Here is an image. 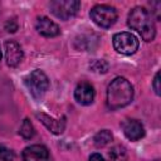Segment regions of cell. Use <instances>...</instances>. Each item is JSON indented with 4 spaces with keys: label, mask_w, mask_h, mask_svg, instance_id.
Segmentation results:
<instances>
[{
    "label": "cell",
    "mask_w": 161,
    "mask_h": 161,
    "mask_svg": "<svg viewBox=\"0 0 161 161\" xmlns=\"http://www.w3.org/2000/svg\"><path fill=\"white\" fill-rule=\"evenodd\" d=\"M19 133L25 138V140H29L34 135H35V130H34V126L33 123L29 121V118H25L20 126V130H19Z\"/></svg>",
    "instance_id": "15"
},
{
    "label": "cell",
    "mask_w": 161,
    "mask_h": 161,
    "mask_svg": "<svg viewBox=\"0 0 161 161\" xmlns=\"http://www.w3.org/2000/svg\"><path fill=\"white\" fill-rule=\"evenodd\" d=\"M152 88H153L155 93L157 96H160V73L158 72L155 74V78H153V82H152Z\"/></svg>",
    "instance_id": "19"
},
{
    "label": "cell",
    "mask_w": 161,
    "mask_h": 161,
    "mask_svg": "<svg viewBox=\"0 0 161 161\" xmlns=\"http://www.w3.org/2000/svg\"><path fill=\"white\" fill-rule=\"evenodd\" d=\"M89 68L93 70V72H97V73H106L109 68L108 63L103 59H96L94 62H92L89 64Z\"/></svg>",
    "instance_id": "16"
},
{
    "label": "cell",
    "mask_w": 161,
    "mask_h": 161,
    "mask_svg": "<svg viewBox=\"0 0 161 161\" xmlns=\"http://www.w3.org/2000/svg\"><path fill=\"white\" fill-rule=\"evenodd\" d=\"M133 99V87L123 78H114L107 88V106L111 109H119L130 104Z\"/></svg>",
    "instance_id": "1"
},
{
    "label": "cell",
    "mask_w": 161,
    "mask_h": 161,
    "mask_svg": "<svg viewBox=\"0 0 161 161\" xmlns=\"http://www.w3.org/2000/svg\"><path fill=\"white\" fill-rule=\"evenodd\" d=\"M125 136L131 141H138L145 136V128L142 123L137 119H127L122 125Z\"/></svg>",
    "instance_id": "12"
},
{
    "label": "cell",
    "mask_w": 161,
    "mask_h": 161,
    "mask_svg": "<svg viewBox=\"0 0 161 161\" xmlns=\"http://www.w3.org/2000/svg\"><path fill=\"white\" fill-rule=\"evenodd\" d=\"M35 117L54 135H60L64 132L65 128V117L63 116L60 119H54L53 117L43 113V112H38L35 113Z\"/></svg>",
    "instance_id": "10"
},
{
    "label": "cell",
    "mask_w": 161,
    "mask_h": 161,
    "mask_svg": "<svg viewBox=\"0 0 161 161\" xmlns=\"http://www.w3.org/2000/svg\"><path fill=\"white\" fill-rule=\"evenodd\" d=\"M23 49L16 42L8 40L5 43V59L9 67H16L23 60Z\"/></svg>",
    "instance_id": "9"
},
{
    "label": "cell",
    "mask_w": 161,
    "mask_h": 161,
    "mask_svg": "<svg viewBox=\"0 0 161 161\" xmlns=\"http://www.w3.org/2000/svg\"><path fill=\"white\" fill-rule=\"evenodd\" d=\"M23 161H48L49 152L43 145H31L24 148Z\"/></svg>",
    "instance_id": "11"
},
{
    "label": "cell",
    "mask_w": 161,
    "mask_h": 161,
    "mask_svg": "<svg viewBox=\"0 0 161 161\" xmlns=\"http://www.w3.org/2000/svg\"><path fill=\"white\" fill-rule=\"evenodd\" d=\"M5 29H6L9 33H14V31H16V29H18V23H16L14 19H9V20L6 21V24H5Z\"/></svg>",
    "instance_id": "18"
},
{
    "label": "cell",
    "mask_w": 161,
    "mask_h": 161,
    "mask_svg": "<svg viewBox=\"0 0 161 161\" xmlns=\"http://www.w3.org/2000/svg\"><path fill=\"white\" fill-rule=\"evenodd\" d=\"M108 158H109V161H127L128 160L127 150L119 145L113 146L108 152Z\"/></svg>",
    "instance_id": "13"
},
{
    "label": "cell",
    "mask_w": 161,
    "mask_h": 161,
    "mask_svg": "<svg viewBox=\"0 0 161 161\" xmlns=\"http://www.w3.org/2000/svg\"><path fill=\"white\" fill-rule=\"evenodd\" d=\"M89 16L101 28H111L117 20V11L109 5H96L91 9Z\"/></svg>",
    "instance_id": "4"
},
{
    "label": "cell",
    "mask_w": 161,
    "mask_h": 161,
    "mask_svg": "<svg viewBox=\"0 0 161 161\" xmlns=\"http://www.w3.org/2000/svg\"><path fill=\"white\" fill-rule=\"evenodd\" d=\"M89 161H104V158L99 153H93V155H91Z\"/></svg>",
    "instance_id": "20"
},
{
    "label": "cell",
    "mask_w": 161,
    "mask_h": 161,
    "mask_svg": "<svg viewBox=\"0 0 161 161\" xmlns=\"http://www.w3.org/2000/svg\"><path fill=\"white\" fill-rule=\"evenodd\" d=\"M113 48L125 55H131L135 54L138 49V39L128 31H122V33H116L112 38Z\"/></svg>",
    "instance_id": "5"
},
{
    "label": "cell",
    "mask_w": 161,
    "mask_h": 161,
    "mask_svg": "<svg viewBox=\"0 0 161 161\" xmlns=\"http://www.w3.org/2000/svg\"><path fill=\"white\" fill-rule=\"evenodd\" d=\"M155 161H158V160H155Z\"/></svg>",
    "instance_id": "22"
},
{
    "label": "cell",
    "mask_w": 161,
    "mask_h": 161,
    "mask_svg": "<svg viewBox=\"0 0 161 161\" xmlns=\"http://www.w3.org/2000/svg\"><path fill=\"white\" fill-rule=\"evenodd\" d=\"M94 88L91 83L88 82H80L77 84L75 89H74V98L78 103L83 104V106H88L93 102L94 99Z\"/></svg>",
    "instance_id": "7"
},
{
    "label": "cell",
    "mask_w": 161,
    "mask_h": 161,
    "mask_svg": "<svg viewBox=\"0 0 161 161\" xmlns=\"http://www.w3.org/2000/svg\"><path fill=\"white\" fill-rule=\"evenodd\" d=\"M24 83L26 86V88L29 89L30 94L35 98V99H40L43 98V96L45 94V92L49 88V80L48 77L45 75L44 72H42L40 69H35L33 70L30 74H28L24 79Z\"/></svg>",
    "instance_id": "3"
},
{
    "label": "cell",
    "mask_w": 161,
    "mask_h": 161,
    "mask_svg": "<svg viewBox=\"0 0 161 161\" xmlns=\"http://www.w3.org/2000/svg\"><path fill=\"white\" fill-rule=\"evenodd\" d=\"M112 138H113L112 133L108 130H102L98 133H96V136L93 138V142L97 147H104L112 141Z\"/></svg>",
    "instance_id": "14"
},
{
    "label": "cell",
    "mask_w": 161,
    "mask_h": 161,
    "mask_svg": "<svg viewBox=\"0 0 161 161\" xmlns=\"http://www.w3.org/2000/svg\"><path fill=\"white\" fill-rule=\"evenodd\" d=\"M127 24L131 29L136 30L145 42H152L156 35V28L152 21L151 14L142 6L133 8L127 19Z\"/></svg>",
    "instance_id": "2"
},
{
    "label": "cell",
    "mask_w": 161,
    "mask_h": 161,
    "mask_svg": "<svg viewBox=\"0 0 161 161\" xmlns=\"http://www.w3.org/2000/svg\"><path fill=\"white\" fill-rule=\"evenodd\" d=\"M14 158L15 153L10 148L0 145V161H14Z\"/></svg>",
    "instance_id": "17"
},
{
    "label": "cell",
    "mask_w": 161,
    "mask_h": 161,
    "mask_svg": "<svg viewBox=\"0 0 161 161\" xmlns=\"http://www.w3.org/2000/svg\"><path fill=\"white\" fill-rule=\"evenodd\" d=\"M80 3L78 0H54L49 4L50 11L62 20H68L77 14Z\"/></svg>",
    "instance_id": "6"
},
{
    "label": "cell",
    "mask_w": 161,
    "mask_h": 161,
    "mask_svg": "<svg viewBox=\"0 0 161 161\" xmlns=\"http://www.w3.org/2000/svg\"><path fill=\"white\" fill-rule=\"evenodd\" d=\"M35 29L38 30V33L40 35L47 36V38H53V36H57V35L60 34L59 26L54 21H52L49 18H47V16H39V18H36Z\"/></svg>",
    "instance_id": "8"
},
{
    "label": "cell",
    "mask_w": 161,
    "mask_h": 161,
    "mask_svg": "<svg viewBox=\"0 0 161 161\" xmlns=\"http://www.w3.org/2000/svg\"><path fill=\"white\" fill-rule=\"evenodd\" d=\"M0 59H1V50H0Z\"/></svg>",
    "instance_id": "21"
}]
</instances>
